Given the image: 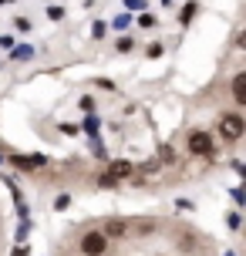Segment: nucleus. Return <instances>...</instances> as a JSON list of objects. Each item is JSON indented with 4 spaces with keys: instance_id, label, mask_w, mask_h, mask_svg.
Returning <instances> with one entry per match:
<instances>
[{
    "instance_id": "f03ea898",
    "label": "nucleus",
    "mask_w": 246,
    "mask_h": 256,
    "mask_svg": "<svg viewBox=\"0 0 246 256\" xmlns=\"http://www.w3.org/2000/svg\"><path fill=\"white\" fill-rule=\"evenodd\" d=\"M74 250H78V256H112L115 243H108V236L98 226H84L74 240Z\"/></svg>"
},
{
    "instance_id": "f3484780",
    "label": "nucleus",
    "mask_w": 246,
    "mask_h": 256,
    "mask_svg": "<svg viewBox=\"0 0 246 256\" xmlns=\"http://www.w3.org/2000/svg\"><path fill=\"white\" fill-rule=\"evenodd\" d=\"M68 202H71V196H68V192H64V196H58V199H54V209H64Z\"/></svg>"
},
{
    "instance_id": "9b49d317",
    "label": "nucleus",
    "mask_w": 246,
    "mask_h": 256,
    "mask_svg": "<svg viewBox=\"0 0 246 256\" xmlns=\"http://www.w3.org/2000/svg\"><path fill=\"white\" fill-rule=\"evenodd\" d=\"M162 54H166V44H162V40H152V44H145V58H148V61H158Z\"/></svg>"
},
{
    "instance_id": "6e6552de",
    "label": "nucleus",
    "mask_w": 246,
    "mask_h": 256,
    "mask_svg": "<svg viewBox=\"0 0 246 256\" xmlns=\"http://www.w3.org/2000/svg\"><path fill=\"white\" fill-rule=\"evenodd\" d=\"M199 10H202V4H199V0H186V4L179 7V17H176V20H179L182 30H189V27H192V20L199 17Z\"/></svg>"
},
{
    "instance_id": "0eeeda50",
    "label": "nucleus",
    "mask_w": 246,
    "mask_h": 256,
    "mask_svg": "<svg viewBox=\"0 0 246 256\" xmlns=\"http://www.w3.org/2000/svg\"><path fill=\"white\" fill-rule=\"evenodd\" d=\"M162 232V219H128V236H138V240H148V236H158Z\"/></svg>"
},
{
    "instance_id": "423d86ee",
    "label": "nucleus",
    "mask_w": 246,
    "mask_h": 256,
    "mask_svg": "<svg viewBox=\"0 0 246 256\" xmlns=\"http://www.w3.org/2000/svg\"><path fill=\"white\" fill-rule=\"evenodd\" d=\"M230 104H233L236 112L246 108V71L243 68L233 71V78H230Z\"/></svg>"
},
{
    "instance_id": "9d476101",
    "label": "nucleus",
    "mask_w": 246,
    "mask_h": 256,
    "mask_svg": "<svg viewBox=\"0 0 246 256\" xmlns=\"http://www.w3.org/2000/svg\"><path fill=\"white\" fill-rule=\"evenodd\" d=\"M158 162L162 166H179V152H176V145H158Z\"/></svg>"
},
{
    "instance_id": "4468645a",
    "label": "nucleus",
    "mask_w": 246,
    "mask_h": 256,
    "mask_svg": "<svg viewBox=\"0 0 246 256\" xmlns=\"http://www.w3.org/2000/svg\"><path fill=\"white\" fill-rule=\"evenodd\" d=\"M115 51H118V54H128V51H135V40H132V38H118Z\"/></svg>"
},
{
    "instance_id": "2eb2a0df",
    "label": "nucleus",
    "mask_w": 246,
    "mask_h": 256,
    "mask_svg": "<svg viewBox=\"0 0 246 256\" xmlns=\"http://www.w3.org/2000/svg\"><path fill=\"white\" fill-rule=\"evenodd\" d=\"M233 48H236V51H246V30H236V38H233Z\"/></svg>"
},
{
    "instance_id": "f257e3e1",
    "label": "nucleus",
    "mask_w": 246,
    "mask_h": 256,
    "mask_svg": "<svg viewBox=\"0 0 246 256\" xmlns=\"http://www.w3.org/2000/svg\"><path fill=\"white\" fill-rule=\"evenodd\" d=\"M216 132H220L222 145H240V142L246 138V115L236 112V108L220 112V118H216Z\"/></svg>"
},
{
    "instance_id": "20e7f679",
    "label": "nucleus",
    "mask_w": 246,
    "mask_h": 256,
    "mask_svg": "<svg viewBox=\"0 0 246 256\" xmlns=\"http://www.w3.org/2000/svg\"><path fill=\"white\" fill-rule=\"evenodd\" d=\"M172 243L182 256H199L202 253V232L196 226H176L172 230Z\"/></svg>"
},
{
    "instance_id": "dca6fc26",
    "label": "nucleus",
    "mask_w": 246,
    "mask_h": 256,
    "mask_svg": "<svg viewBox=\"0 0 246 256\" xmlns=\"http://www.w3.org/2000/svg\"><path fill=\"white\" fill-rule=\"evenodd\" d=\"M138 27L152 30V27H156V17H152V14H142V17H138Z\"/></svg>"
},
{
    "instance_id": "ddd939ff",
    "label": "nucleus",
    "mask_w": 246,
    "mask_h": 256,
    "mask_svg": "<svg viewBox=\"0 0 246 256\" xmlns=\"http://www.w3.org/2000/svg\"><path fill=\"white\" fill-rule=\"evenodd\" d=\"M108 172H112L115 179H122V176H128V172H132V166H128V162H115V166H108Z\"/></svg>"
},
{
    "instance_id": "7ed1b4c3",
    "label": "nucleus",
    "mask_w": 246,
    "mask_h": 256,
    "mask_svg": "<svg viewBox=\"0 0 246 256\" xmlns=\"http://www.w3.org/2000/svg\"><path fill=\"white\" fill-rule=\"evenodd\" d=\"M186 155L192 158H216V138L209 128H189L186 132Z\"/></svg>"
},
{
    "instance_id": "f8f14e48",
    "label": "nucleus",
    "mask_w": 246,
    "mask_h": 256,
    "mask_svg": "<svg viewBox=\"0 0 246 256\" xmlns=\"http://www.w3.org/2000/svg\"><path fill=\"white\" fill-rule=\"evenodd\" d=\"M98 186H102V189H115V186H118V179L112 176V172H108V168H104L102 176H98Z\"/></svg>"
},
{
    "instance_id": "6ab92c4d",
    "label": "nucleus",
    "mask_w": 246,
    "mask_h": 256,
    "mask_svg": "<svg viewBox=\"0 0 246 256\" xmlns=\"http://www.w3.org/2000/svg\"><path fill=\"white\" fill-rule=\"evenodd\" d=\"M48 14H51V20H61V17H64V10H61V7H51Z\"/></svg>"
},
{
    "instance_id": "a211bd4d",
    "label": "nucleus",
    "mask_w": 246,
    "mask_h": 256,
    "mask_svg": "<svg viewBox=\"0 0 246 256\" xmlns=\"http://www.w3.org/2000/svg\"><path fill=\"white\" fill-rule=\"evenodd\" d=\"M14 20H17V30H27L30 27V17H14Z\"/></svg>"
},
{
    "instance_id": "aec40b11",
    "label": "nucleus",
    "mask_w": 246,
    "mask_h": 256,
    "mask_svg": "<svg viewBox=\"0 0 246 256\" xmlns=\"http://www.w3.org/2000/svg\"><path fill=\"white\" fill-rule=\"evenodd\" d=\"M226 256H233V253H226Z\"/></svg>"
},
{
    "instance_id": "1a4fd4ad",
    "label": "nucleus",
    "mask_w": 246,
    "mask_h": 256,
    "mask_svg": "<svg viewBox=\"0 0 246 256\" xmlns=\"http://www.w3.org/2000/svg\"><path fill=\"white\" fill-rule=\"evenodd\" d=\"M10 162H14L17 168H24V172H34V168H44V166H48V155L34 152L30 158H24V155H10Z\"/></svg>"
},
{
    "instance_id": "39448f33",
    "label": "nucleus",
    "mask_w": 246,
    "mask_h": 256,
    "mask_svg": "<svg viewBox=\"0 0 246 256\" xmlns=\"http://www.w3.org/2000/svg\"><path fill=\"white\" fill-rule=\"evenodd\" d=\"M98 230L108 236V243H122V240H132L128 236V219L125 216H104L98 222Z\"/></svg>"
}]
</instances>
